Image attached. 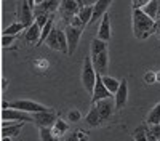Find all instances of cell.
Instances as JSON below:
<instances>
[{"label":"cell","mask_w":160,"mask_h":141,"mask_svg":"<svg viewBox=\"0 0 160 141\" xmlns=\"http://www.w3.org/2000/svg\"><path fill=\"white\" fill-rule=\"evenodd\" d=\"M133 34L138 40H146L155 34V19L142 8H133Z\"/></svg>","instance_id":"cell-1"},{"label":"cell","mask_w":160,"mask_h":141,"mask_svg":"<svg viewBox=\"0 0 160 141\" xmlns=\"http://www.w3.org/2000/svg\"><path fill=\"white\" fill-rule=\"evenodd\" d=\"M45 45L55 51H61L64 55H69V45H68V37L66 32L59 28H53V31L50 32L48 38L45 40Z\"/></svg>","instance_id":"cell-2"},{"label":"cell","mask_w":160,"mask_h":141,"mask_svg":"<svg viewBox=\"0 0 160 141\" xmlns=\"http://www.w3.org/2000/svg\"><path fill=\"white\" fill-rule=\"evenodd\" d=\"M96 77H98V72H96L95 66H93L91 56L87 55L83 59V68H82V85L87 90V93H93V88H95V83H96Z\"/></svg>","instance_id":"cell-3"},{"label":"cell","mask_w":160,"mask_h":141,"mask_svg":"<svg viewBox=\"0 0 160 141\" xmlns=\"http://www.w3.org/2000/svg\"><path fill=\"white\" fill-rule=\"evenodd\" d=\"M3 108H15V109H21V111H26V112H40V111H48L50 108L40 104L37 101H32V99H16V101H3Z\"/></svg>","instance_id":"cell-4"},{"label":"cell","mask_w":160,"mask_h":141,"mask_svg":"<svg viewBox=\"0 0 160 141\" xmlns=\"http://www.w3.org/2000/svg\"><path fill=\"white\" fill-rule=\"evenodd\" d=\"M2 119L3 120H10V122H34V117L31 112H26L21 109H15V108H3L2 111Z\"/></svg>","instance_id":"cell-5"},{"label":"cell","mask_w":160,"mask_h":141,"mask_svg":"<svg viewBox=\"0 0 160 141\" xmlns=\"http://www.w3.org/2000/svg\"><path fill=\"white\" fill-rule=\"evenodd\" d=\"M82 31L83 29H80V28H75V26L72 24H68L66 26V37H68V45H69V55L72 56L75 53V50L80 43V37H82Z\"/></svg>","instance_id":"cell-6"},{"label":"cell","mask_w":160,"mask_h":141,"mask_svg":"<svg viewBox=\"0 0 160 141\" xmlns=\"http://www.w3.org/2000/svg\"><path fill=\"white\" fill-rule=\"evenodd\" d=\"M18 19L26 26V28H29V26L35 21L34 8L29 5L28 0H21V2L18 3Z\"/></svg>","instance_id":"cell-7"},{"label":"cell","mask_w":160,"mask_h":141,"mask_svg":"<svg viewBox=\"0 0 160 141\" xmlns=\"http://www.w3.org/2000/svg\"><path fill=\"white\" fill-rule=\"evenodd\" d=\"M32 117H34V123L37 127H53L55 122L58 120V114L53 112L51 109H48V111L34 112Z\"/></svg>","instance_id":"cell-8"},{"label":"cell","mask_w":160,"mask_h":141,"mask_svg":"<svg viewBox=\"0 0 160 141\" xmlns=\"http://www.w3.org/2000/svg\"><path fill=\"white\" fill-rule=\"evenodd\" d=\"M78 10L80 5L77 0H61V5H59V11H61V16L66 21H71L75 15H78Z\"/></svg>","instance_id":"cell-9"},{"label":"cell","mask_w":160,"mask_h":141,"mask_svg":"<svg viewBox=\"0 0 160 141\" xmlns=\"http://www.w3.org/2000/svg\"><path fill=\"white\" fill-rule=\"evenodd\" d=\"M112 93L108 90V87L104 85L102 82V75L98 74L96 77V83H95V88H93V93H91V104L98 103L99 99H104V98H111Z\"/></svg>","instance_id":"cell-10"},{"label":"cell","mask_w":160,"mask_h":141,"mask_svg":"<svg viewBox=\"0 0 160 141\" xmlns=\"http://www.w3.org/2000/svg\"><path fill=\"white\" fill-rule=\"evenodd\" d=\"M91 56V61H93V66H95L96 72L104 75L108 72V68H109V55H108V50H102L96 55H90Z\"/></svg>","instance_id":"cell-11"},{"label":"cell","mask_w":160,"mask_h":141,"mask_svg":"<svg viewBox=\"0 0 160 141\" xmlns=\"http://www.w3.org/2000/svg\"><path fill=\"white\" fill-rule=\"evenodd\" d=\"M98 111H99V115H101V119L102 122L104 120H109L112 117V114H114V109H115V101L111 98H104V99H99L98 103H95Z\"/></svg>","instance_id":"cell-12"},{"label":"cell","mask_w":160,"mask_h":141,"mask_svg":"<svg viewBox=\"0 0 160 141\" xmlns=\"http://www.w3.org/2000/svg\"><path fill=\"white\" fill-rule=\"evenodd\" d=\"M114 101H115V109H123L128 103V82L127 79L120 80V87L114 93Z\"/></svg>","instance_id":"cell-13"},{"label":"cell","mask_w":160,"mask_h":141,"mask_svg":"<svg viewBox=\"0 0 160 141\" xmlns=\"http://www.w3.org/2000/svg\"><path fill=\"white\" fill-rule=\"evenodd\" d=\"M24 122H10V120H3L2 123V139H10L19 135L21 128H22Z\"/></svg>","instance_id":"cell-14"},{"label":"cell","mask_w":160,"mask_h":141,"mask_svg":"<svg viewBox=\"0 0 160 141\" xmlns=\"http://www.w3.org/2000/svg\"><path fill=\"white\" fill-rule=\"evenodd\" d=\"M40 34H42V28H40V24L37 21H34L29 28L26 29V35H24L26 43H29V45H38Z\"/></svg>","instance_id":"cell-15"},{"label":"cell","mask_w":160,"mask_h":141,"mask_svg":"<svg viewBox=\"0 0 160 141\" xmlns=\"http://www.w3.org/2000/svg\"><path fill=\"white\" fill-rule=\"evenodd\" d=\"M114 2V0H98V2L93 5V18L90 21V24L96 23L98 19H101L106 13H108V8L111 7V3Z\"/></svg>","instance_id":"cell-16"},{"label":"cell","mask_w":160,"mask_h":141,"mask_svg":"<svg viewBox=\"0 0 160 141\" xmlns=\"http://www.w3.org/2000/svg\"><path fill=\"white\" fill-rule=\"evenodd\" d=\"M111 18L109 15L106 13V15L101 18V23H99V29H98V38H101V40L104 42H109L111 40Z\"/></svg>","instance_id":"cell-17"},{"label":"cell","mask_w":160,"mask_h":141,"mask_svg":"<svg viewBox=\"0 0 160 141\" xmlns=\"http://www.w3.org/2000/svg\"><path fill=\"white\" fill-rule=\"evenodd\" d=\"M59 8V2L58 0H45L43 3L37 5V15H48V13H55Z\"/></svg>","instance_id":"cell-18"},{"label":"cell","mask_w":160,"mask_h":141,"mask_svg":"<svg viewBox=\"0 0 160 141\" xmlns=\"http://www.w3.org/2000/svg\"><path fill=\"white\" fill-rule=\"evenodd\" d=\"M85 122H87L90 127H98V125L102 122V119H101V115H99V111H98L96 104H93V108H91L90 112L87 114Z\"/></svg>","instance_id":"cell-19"},{"label":"cell","mask_w":160,"mask_h":141,"mask_svg":"<svg viewBox=\"0 0 160 141\" xmlns=\"http://www.w3.org/2000/svg\"><path fill=\"white\" fill-rule=\"evenodd\" d=\"M146 123L148 125H154V123H160V103L151 109V112L148 114V119H146Z\"/></svg>","instance_id":"cell-20"},{"label":"cell","mask_w":160,"mask_h":141,"mask_svg":"<svg viewBox=\"0 0 160 141\" xmlns=\"http://www.w3.org/2000/svg\"><path fill=\"white\" fill-rule=\"evenodd\" d=\"M78 16L80 19L83 21V24H90L91 18H93V5H85V7H80L78 10Z\"/></svg>","instance_id":"cell-21"},{"label":"cell","mask_w":160,"mask_h":141,"mask_svg":"<svg viewBox=\"0 0 160 141\" xmlns=\"http://www.w3.org/2000/svg\"><path fill=\"white\" fill-rule=\"evenodd\" d=\"M158 8H160V0H151V2L146 5L142 10H144V13H148L151 18L155 19L157 15H158Z\"/></svg>","instance_id":"cell-22"},{"label":"cell","mask_w":160,"mask_h":141,"mask_svg":"<svg viewBox=\"0 0 160 141\" xmlns=\"http://www.w3.org/2000/svg\"><path fill=\"white\" fill-rule=\"evenodd\" d=\"M102 82H104V85L108 87V90L114 95L117 90H118V87H120V80H117V79H114V77H109V75H102Z\"/></svg>","instance_id":"cell-23"},{"label":"cell","mask_w":160,"mask_h":141,"mask_svg":"<svg viewBox=\"0 0 160 141\" xmlns=\"http://www.w3.org/2000/svg\"><path fill=\"white\" fill-rule=\"evenodd\" d=\"M102 50H108V42L101 40V38H95V40L91 42V47H90V55H96Z\"/></svg>","instance_id":"cell-24"},{"label":"cell","mask_w":160,"mask_h":141,"mask_svg":"<svg viewBox=\"0 0 160 141\" xmlns=\"http://www.w3.org/2000/svg\"><path fill=\"white\" fill-rule=\"evenodd\" d=\"M22 29H28L26 26L21 23V21H18V23H13L11 26H8V28L3 31V34H10V35H18Z\"/></svg>","instance_id":"cell-25"},{"label":"cell","mask_w":160,"mask_h":141,"mask_svg":"<svg viewBox=\"0 0 160 141\" xmlns=\"http://www.w3.org/2000/svg\"><path fill=\"white\" fill-rule=\"evenodd\" d=\"M51 128H53V133H55V135H64L66 132H68L69 125H68V122H64V120L58 119V120L55 122V125H53Z\"/></svg>","instance_id":"cell-26"},{"label":"cell","mask_w":160,"mask_h":141,"mask_svg":"<svg viewBox=\"0 0 160 141\" xmlns=\"http://www.w3.org/2000/svg\"><path fill=\"white\" fill-rule=\"evenodd\" d=\"M38 130H40V138H42L43 141H51L53 138V128L51 127H38Z\"/></svg>","instance_id":"cell-27"},{"label":"cell","mask_w":160,"mask_h":141,"mask_svg":"<svg viewBox=\"0 0 160 141\" xmlns=\"http://www.w3.org/2000/svg\"><path fill=\"white\" fill-rule=\"evenodd\" d=\"M148 139H154V141H160V123H154L151 125V130L148 132Z\"/></svg>","instance_id":"cell-28"},{"label":"cell","mask_w":160,"mask_h":141,"mask_svg":"<svg viewBox=\"0 0 160 141\" xmlns=\"http://www.w3.org/2000/svg\"><path fill=\"white\" fill-rule=\"evenodd\" d=\"M80 117H82V115H80L78 109H71L68 112V122H78Z\"/></svg>","instance_id":"cell-29"},{"label":"cell","mask_w":160,"mask_h":141,"mask_svg":"<svg viewBox=\"0 0 160 141\" xmlns=\"http://www.w3.org/2000/svg\"><path fill=\"white\" fill-rule=\"evenodd\" d=\"M146 135H148L146 127H139L138 130L135 132V136H133V138H135V139H148V136H146Z\"/></svg>","instance_id":"cell-30"},{"label":"cell","mask_w":160,"mask_h":141,"mask_svg":"<svg viewBox=\"0 0 160 141\" xmlns=\"http://www.w3.org/2000/svg\"><path fill=\"white\" fill-rule=\"evenodd\" d=\"M151 0H131V7L133 8H144Z\"/></svg>","instance_id":"cell-31"},{"label":"cell","mask_w":160,"mask_h":141,"mask_svg":"<svg viewBox=\"0 0 160 141\" xmlns=\"http://www.w3.org/2000/svg\"><path fill=\"white\" fill-rule=\"evenodd\" d=\"M15 37H16V35H10V34H3V40H2L3 47H8L10 43H13V42H15Z\"/></svg>","instance_id":"cell-32"},{"label":"cell","mask_w":160,"mask_h":141,"mask_svg":"<svg viewBox=\"0 0 160 141\" xmlns=\"http://www.w3.org/2000/svg\"><path fill=\"white\" fill-rule=\"evenodd\" d=\"M146 82H148V83H154L155 82V74H152V72L146 74Z\"/></svg>","instance_id":"cell-33"},{"label":"cell","mask_w":160,"mask_h":141,"mask_svg":"<svg viewBox=\"0 0 160 141\" xmlns=\"http://www.w3.org/2000/svg\"><path fill=\"white\" fill-rule=\"evenodd\" d=\"M96 2H98V0H82L80 7H85V5H95Z\"/></svg>","instance_id":"cell-34"},{"label":"cell","mask_w":160,"mask_h":141,"mask_svg":"<svg viewBox=\"0 0 160 141\" xmlns=\"http://www.w3.org/2000/svg\"><path fill=\"white\" fill-rule=\"evenodd\" d=\"M28 2H29V5H31V7H32V8H34V7H35V0H28Z\"/></svg>","instance_id":"cell-35"},{"label":"cell","mask_w":160,"mask_h":141,"mask_svg":"<svg viewBox=\"0 0 160 141\" xmlns=\"http://www.w3.org/2000/svg\"><path fill=\"white\" fill-rule=\"evenodd\" d=\"M45 0H35V5H40V3H43Z\"/></svg>","instance_id":"cell-36"},{"label":"cell","mask_w":160,"mask_h":141,"mask_svg":"<svg viewBox=\"0 0 160 141\" xmlns=\"http://www.w3.org/2000/svg\"><path fill=\"white\" fill-rule=\"evenodd\" d=\"M77 2H78V5H80V3H82V0H77Z\"/></svg>","instance_id":"cell-37"}]
</instances>
